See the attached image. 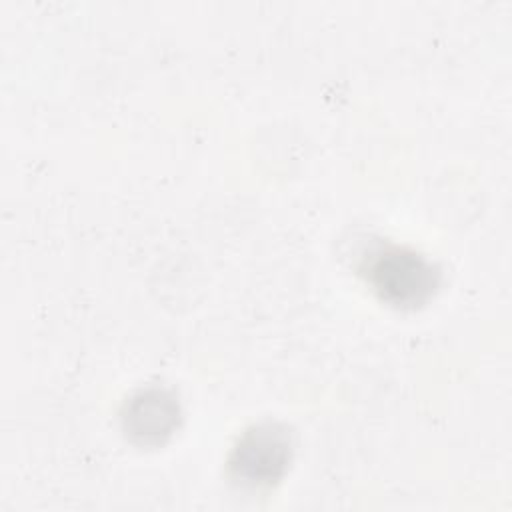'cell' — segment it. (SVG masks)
Listing matches in <instances>:
<instances>
[{
    "mask_svg": "<svg viewBox=\"0 0 512 512\" xmlns=\"http://www.w3.org/2000/svg\"><path fill=\"white\" fill-rule=\"evenodd\" d=\"M364 274L378 298L396 308L424 304L438 286L436 268L422 254L402 246H384L374 252Z\"/></svg>",
    "mask_w": 512,
    "mask_h": 512,
    "instance_id": "6da1fadb",
    "label": "cell"
},
{
    "mask_svg": "<svg viewBox=\"0 0 512 512\" xmlns=\"http://www.w3.org/2000/svg\"><path fill=\"white\" fill-rule=\"evenodd\" d=\"M292 460L290 432L276 422L250 426L228 456L230 476L246 488H270L286 474Z\"/></svg>",
    "mask_w": 512,
    "mask_h": 512,
    "instance_id": "7a4b0ae2",
    "label": "cell"
},
{
    "mask_svg": "<svg viewBox=\"0 0 512 512\" xmlns=\"http://www.w3.org/2000/svg\"><path fill=\"white\" fill-rule=\"evenodd\" d=\"M122 430L140 446L164 444L180 424L176 396L158 386L138 390L122 408Z\"/></svg>",
    "mask_w": 512,
    "mask_h": 512,
    "instance_id": "3957f363",
    "label": "cell"
}]
</instances>
